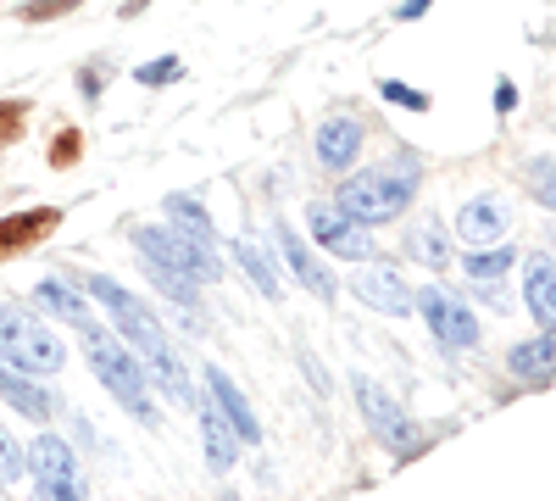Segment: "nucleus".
<instances>
[{
	"label": "nucleus",
	"mask_w": 556,
	"mask_h": 501,
	"mask_svg": "<svg viewBox=\"0 0 556 501\" xmlns=\"http://www.w3.org/2000/svg\"><path fill=\"white\" fill-rule=\"evenodd\" d=\"M412 306L424 312V324L434 329V340L445 346V351H468V346H479V317L462 306L456 296H445L440 285H424L412 296Z\"/></svg>",
	"instance_id": "7"
},
{
	"label": "nucleus",
	"mask_w": 556,
	"mask_h": 501,
	"mask_svg": "<svg viewBox=\"0 0 556 501\" xmlns=\"http://www.w3.org/2000/svg\"><path fill=\"white\" fill-rule=\"evenodd\" d=\"M424 12H429V0H401V17H406V23L424 17Z\"/></svg>",
	"instance_id": "35"
},
{
	"label": "nucleus",
	"mask_w": 556,
	"mask_h": 501,
	"mask_svg": "<svg viewBox=\"0 0 556 501\" xmlns=\"http://www.w3.org/2000/svg\"><path fill=\"white\" fill-rule=\"evenodd\" d=\"M0 396H7L23 418H34V424H45V418H56V396L45 390V385H34V374H23V368H12V362H0Z\"/></svg>",
	"instance_id": "16"
},
{
	"label": "nucleus",
	"mask_w": 556,
	"mask_h": 501,
	"mask_svg": "<svg viewBox=\"0 0 556 501\" xmlns=\"http://www.w3.org/2000/svg\"><path fill=\"white\" fill-rule=\"evenodd\" d=\"M28 128V101H0V151L17 146Z\"/></svg>",
	"instance_id": "26"
},
{
	"label": "nucleus",
	"mask_w": 556,
	"mask_h": 501,
	"mask_svg": "<svg viewBox=\"0 0 556 501\" xmlns=\"http://www.w3.org/2000/svg\"><path fill=\"white\" fill-rule=\"evenodd\" d=\"M146 7H151V0H128V7H117V17H139Z\"/></svg>",
	"instance_id": "36"
},
{
	"label": "nucleus",
	"mask_w": 556,
	"mask_h": 501,
	"mask_svg": "<svg viewBox=\"0 0 556 501\" xmlns=\"http://www.w3.org/2000/svg\"><path fill=\"white\" fill-rule=\"evenodd\" d=\"M201 440H206L212 474H228V468L240 463V435H235V424H228L212 401H201Z\"/></svg>",
	"instance_id": "18"
},
{
	"label": "nucleus",
	"mask_w": 556,
	"mask_h": 501,
	"mask_svg": "<svg viewBox=\"0 0 556 501\" xmlns=\"http://www.w3.org/2000/svg\"><path fill=\"white\" fill-rule=\"evenodd\" d=\"M146 273H151V285H156L162 296L195 306V279H184V273H173V267H162V262H146Z\"/></svg>",
	"instance_id": "25"
},
{
	"label": "nucleus",
	"mask_w": 556,
	"mask_h": 501,
	"mask_svg": "<svg viewBox=\"0 0 556 501\" xmlns=\"http://www.w3.org/2000/svg\"><path fill=\"white\" fill-rule=\"evenodd\" d=\"M134 246H139V256H146V262H162V267L184 273V279H195V285L217 279L212 246L195 240V235H184L178 223H173V229H162V223H139V229H134Z\"/></svg>",
	"instance_id": "5"
},
{
	"label": "nucleus",
	"mask_w": 556,
	"mask_h": 501,
	"mask_svg": "<svg viewBox=\"0 0 556 501\" xmlns=\"http://www.w3.org/2000/svg\"><path fill=\"white\" fill-rule=\"evenodd\" d=\"M167 217L178 223L184 235H195V240H206V246H212V235H217V229H212V212H206L195 196H167Z\"/></svg>",
	"instance_id": "23"
},
{
	"label": "nucleus",
	"mask_w": 556,
	"mask_h": 501,
	"mask_svg": "<svg viewBox=\"0 0 556 501\" xmlns=\"http://www.w3.org/2000/svg\"><path fill=\"white\" fill-rule=\"evenodd\" d=\"M78 156H84V134H78V128H62L56 146H51V167L67 173V167H78Z\"/></svg>",
	"instance_id": "28"
},
{
	"label": "nucleus",
	"mask_w": 556,
	"mask_h": 501,
	"mask_svg": "<svg viewBox=\"0 0 556 501\" xmlns=\"http://www.w3.org/2000/svg\"><path fill=\"white\" fill-rule=\"evenodd\" d=\"M417 196V173L390 162V167H367L356 178L340 185V206L356 217V223H395Z\"/></svg>",
	"instance_id": "3"
},
{
	"label": "nucleus",
	"mask_w": 556,
	"mask_h": 501,
	"mask_svg": "<svg viewBox=\"0 0 556 501\" xmlns=\"http://www.w3.org/2000/svg\"><path fill=\"white\" fill-rule=\"evenodd\" d=\"M406 251L417 256V262H429V267H445L451 262V240H445V229L429 217V223H417V229L406 235Z\"/></svg>",
	"instance_id": "22"
},
{
	"label": "nucleus",
	"mask_w": 556,
	"mask_h": 501,
	"mask_svg": "<svg viewBox=\"0 0 556 501\" xmlns=\"http://www.w3.org/2000/svg\"><path fill=\"white\" fill-rule=\"evenodd\" d=\"M56 229H62V206H28V212L0 217V262H12V256L45 246Z\"/></svg>",
	"instance_id": "11"
},
{
	"label": "nucleus",
	"mask_w": 556,
	"mask_h": 501,
	"mask_svg": "<svg viewBox=\"0 0 556 501\" xmlns=\"http://www.w3.org/2000/svg\"><path fill=\"white\" fill-rule=\"evenodd\" d=\"M28 468H34V485L39 496H56V501H78L84 496V474H78V451L56 435H39L28 446Z\"/></svg>",
	"instance_id": "6"
},
{
	"label": "nucleus",
	"mask_w": 556,
	"mask_h": 501,
	"mask_svg": "<svg viewBox=\"0 0 556 501\" xmlns=\"http://www.w3.org/2000/svg\"><path fill=\"white\" fill-rule=\"evenodd\" d=\"M506 368H513V379H545L556 374V329H545L540 340H523L506 351Z\"/></svg>",
	"instance_id": "20"
},
{
	"label": "nucleus",
	"mask_w": 556,
	"mask_h": 501,
	"mask_svg": "<svg viewBox=\"0 0 556 501\" xmlns=\"http://www.w3.org/2000/svg\"><path fill=\"white\" fill-rule=\"evenodd\" d=\"M529 178H534V185H529V190H534V201H545V206L556 212V162H534V167H529Z\"/></svg>",
	"instance_id": "32"
},
{
	"label": "nucleus",
	"mask_w": 556,
	"mask_h": 501,
	"mask_svg": "<svg viewBox=\"0 0 556 501\" xmlns=\"http://www.w3.org/2000/svg\"><path fill=\"white\" fill-rule=\"evenodd\" d=\"M0 362H12L34 379H51L67 362V346L45 317H28L23 306H0Z\"/></svg>",
	"instance_id": "4"
},
{
	"label": "nucleus",
	"mask_w": 556,
	"mask_h": 501,
	"mask_svg": "<svg viewBox=\"0 0 556 501\" xmlns=\"http://www.w3.org/2000/svg\"><path fill=\"white\" fill-rule=\"evenodd\" d=\"M356 401H362V418L374 424V435L395 451V458H406V451L417 446V435H412V424L401 418L395 396H390L384 385H374V379H356Z\"/></svg>",
	"instance_id": "10"
},
{
	"label": "nucleus",
	"mask_w": 556,
	"mask_h": 501,
	"mask_svg": "<svg viewBox=\"0 0 556 501\" xmlns=\"http://www.w3.org/2000/svg\"><path fill=\"white\" fill-rule=\"evenodd\" d=\"M78 89H84V101H96V96H101V73L84 67V73H78Z\"/></svg>",
	"instance_id": "33"
},
{
	"label": "nucleus",
	"mask_w": 556,
	"mask_h": 501,
	"mask_svg": "<svg viewBox=\"0 0 556 501\" xmlns=\"http://www.w3.org/2000/svg\"><path fill=\"white\" fill-rule=\"evenodd\" d=\"M278 256H285V267L295 273V285H306L317 301H334V296H340L334 273L323 267V262H317L306 246H301V235H295V229H278Z\"/></svg>",
	"instance_id": "15"
},
{
	"label": "nucleus",
	"mask_w": 556,
	"mask_h": 501,
	"mask_svg": "<svg viewBox=\"0 0 556 501\" xmlns=\"http://www.w3.org/2000/svg\"><path fill=\"white\" fill-rule=\"evenodd\" d=\"M351 290H356L362 306H374V312H384V317H406V312H412V290H406V279H401V267H390V262L367 256V262L351 273Z\"/></svg>",
	"instance_id": "8"
},
{
	"label": "nucleus",
	"mask_w": 556,
	"mask_h": 501,
	"mask_svg": "<svg viewBox=\"0 0 556 501\" xmlns=\"http://www.w3.org/2000/svg\"><path fill=\"white\" fill-rule=\"evenodd\" d=\"M206 401L217 406V413H223L228 424H235V435H240L245 446H256V440H262V424H256V413H251V401L240 396V385L228 379L223 368H206Z\"/></svg>",
	"instance_id": "14"
},
{
	"label": "nucleus",
	"mask_w": 556,
	"mask_h": 501,
	"mask_svg": "<svg viewBox=\"0 0 556 501\" xmlns=\"http://www.w3.org/2000/svg\"><path fill=\"white\" fill-rule=\"evenodd\" d=\"M134 78L146 84V89H162V84L184 78V62H178V57H162V62H146V67H134Z\"/></svg>",
	"instance_id": "30"
},
{
	"label": "nucleus",
	"mask_w": 556,
	"mask_h": 501,
	"mask_svg": "<svg viewBox=\"0 0 556 501\" xmlns=\"http://www.w3.org/2000/svg\"><path fill=\"white\" fill-rule=\"evenodd\" d=\"M379 96L395 101V107H412V112H429V96H424V89H412V84H401V78H384Z\"/></svg>",
	"instance_id": "31"
},
{
	"label": "nucleus",
	"mask_w": 556,
	"mask_h": 501,
	"mask_svg": "<svg viewBox=\"0 0 556 501\" xmlns=\"http://www.w3.org/2000/svg\"><path fill=\"white\" fill-rule=\"evenodd\" d=\"M317 162L323 167H334V173H345L351 162H356V151H362V123L356 117H329V123H317Z\"/></svg>",
	"instance_id": "17"
},
{
	"label": "nucleus",
	"mask_w": 556,
	"mask_h": 501,
	"mask_svg": "<svg viewBox=\"0 0 556 501\" xmlns=\"http://www.w3.org/2000/svg\"><path fill=\"white\" fill-rule=\"evenodd\" d=\"M235 262L251 273V285L267 296V301H278V290H285V279H278V267H273V256H262V246L256 240H235Z\"/></svg>",
	"instance_id": "21"
},
{
	"label": "nucleus",
	"mask_w": 556,
	"mask_h": 501,
	"mask_svg": "<svg viewBox=\"0 0 556 501\" xmlns=\"http://www.w3.org/2000/svg\"><path fill=\"white\" fill-rule=\"evenodd\" d=\"M506 229H513V212H506L501 196H473V201H462V212H456V235L468 240L473 251L479 246H501Z\"/></svg>",
	"instance_id": "12"
},
{
	"label": "nucleus",
	"mask_w": 556,
	"mask_h": 501,
	"mask_svg": "<svg viewBox=\"0 0 556 501\" xmlns=\"http://www.w3.org/2000/svg\"><path fill=\"white\" fill-rule=\"evenodd\" d=\"M495 107H501V112H513V107H518V89L506 84V78H501V89H495Z\"/></svg>",
	"instance_id": "34"
},
{
	"label": "nucleus",
	"mask_w": 556,
	"mask_h": 501,
	"mask_svg": "<svg viewBox=\"0 0 556 501\" xmlns=\"http://www.w3.org/2000/svg\"><path fill=\"white\" fill-rule=\"evenodd\" d=\"M73 7H84V0H28V7H17V17H23V23H56V17H67Z\"/></svg>",
	"instance_id": "29"
},
{
	"label": "nucleus",
	"mask_w": 556,
	"mask_h": 501,
	"mask_svg": "<svg viewBox=\"0 0 556 501\" xmlns=\"http://www.w3.org/2000/svg\"><path fill=\"white\" fill-rule=\"evenodd\" d=\"M306 223H312V240L317 246H329L334 256H351V262H367V256H374V240H367V229H362V223L334 201V206H312L306 212Z\"/></svg>",
	"instance_id": "9"
},
{
	"label": "nucleus",
	"mask_w": 556,
	"mask_h": 501,
	"mask_svg": "<svg viewBox=\"0 0 556 501\" xmlns=\"http://www.w3.org/2000/svg\"><path fill=\"white\" fill-rule=\"evenodd\" d=\"M34 301L45 306V317H62V324H73V329L96 324V312H89V290H78L73 279H62V273H45V279L34 285Z\"/></svg>",
	"instance_id": "13"
},
{
	"label": "nucleus",
	"mask_w": 556,
	"mask_h": 501,
	"mask_svg": "<svg viewBox=\"0 0 556 501\" xmlns=\"http://www.w3.org/2000/svg\"><path fill=\"white\" fill-rule=\"evenodd\" d=\"M523 301L540 317V329H556V262L551 256H529V267H523Z\"/></svg>",
	"instance_id": "19"
},
{
	"label": "nucleus",
	"mask_w": 556,
	"mask_h": 501,
	"mask_svg": "<svg viewBox=\"0 0 556 501\" xmlns=\"http://www.w3.org/2000/svg\"><path fill=\"white\" fill-rule=\"evenodd\" d=\"M84 356H89V368H96V379L117 396L123 413H134L146 429H156V424H162L156 401H151V374L139 368V356H134L128 346H117L101 324H89V329H84Z\"/></svg>",
	"instance_id": "2"
},
{
	"label": "nucleus",
	"mask_w": 556,
	"mask_h": 501,
	"mask_svg": "<svg viewBox=\"0 0 556 501\" xmlns=\"http://www.w3.org/2000/svg\"><path fill=\"white\" fill-rule=\"evenodd\" d=\"M84 290L96 296L101 306H106V317L117 324V335L134 346V356L146 362V374L162 385V390H173V396H184L190 401L195 390H190V379H184V368H178V356H173V346H167V335H162V324H156V312L139 301V296H128L117 279H106V273H89L84 279Z\"/></svg>",
	"instance_id": "1"
},
{
	"label": "nucleus",
	"mask_w": 556,
	"mask_h": 501,
	"mask_svg": "<svg viewBox=\"0 0 556 501\" xmlns=\"http://www.w3.org/2000/svg\"><path fill=\"white\" fill-rule=\"evenodd\" d=\"M23 468H28V451L0 429V485H12V479H23Z\"/></svg>",
	"instance_id": "27"
},
{
	"label": "nucleus",
	"mask_w": 556,
	"mask_h": 501,
	"mask_svg": "<svg viewBox=\"0 0 556 501\" xmlns=\"http://www.w3.org/2000/svg\"><path fill=\"white\" fill-rule=\"evenodd\" d=\"M506 267H513V251H506V246H479V251L468 256V279H473V285H495Z\"/></svg>",
	"instance_id": "24"
}]
</instances>
